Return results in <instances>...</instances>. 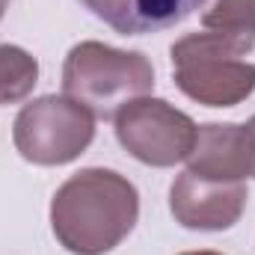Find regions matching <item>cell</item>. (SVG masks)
<instances>
[{"label": "cell", "instance_id": "1", "mask_svg": "<svg viewBox=\"0 0 255 255\" xmlns=\"http://www.w3.org/2000/svg\"><path fill=\"white\" fill-rule=\"evenodd\" d=\"M139 220V193L116 169L89 166L63 181L51 199V229L65 253H113Z\"/></svg>", "mask_w": 255, "mask_h": 255}, {"label": "cell", "instance_id": "4", "mask_svg": "<svg viewBox=\"0 0 255 255\" xmlns=\"http://www.w3.org/2000/svg\"><path fill=\"white\" fill-rule=\"evenodd\" d=\"M95 139V116L68 95H42L21 107L12 142L27 163L63 166L77 160Z\"/></svg>", "mask_w": 255, "mask_h": 255}, {"label": "cell", "instance_id": "13", "mask_svg": "<svg viewBox=\"0 0 255 255\" xmlns=\"http://www.w3.org/2000/svg\"><path fill=\"white\" fill-rule=\"evenodd\" d=\"M6 3H9V0H0V18H3V12H6Z\"/></svg>", "mask_w": 255, "mask_h": 255}, {"label": "cell", "instance_id": "8", "mask_svg": "<svg viewBox=\"0 0 255 255\" xmlns=\"http://www.w3.org/2000/svg\"><path fill=\"white\" fill-rule=\"evenodd\" d=\"M98 21L122 36H145L187 21L205 0H80Z\"/></svg>", "mask_w": 255, "mask_h": 255}, {"label": "cell", "instance_id": "7", "mask_svg": "<svg viewBox=\"0 0 255 255\" xmlns=\"http://www.w3.org/2000/svg\"><path fill=\"white\" fill-rule=\"evenodd\" d=\"M187 172L211 181H244L253 175V142L247 125L208 122L199 125Z\"/></svg>", "mask_w": 255, "mask_h": 255}, {"label": "cell", "instance_id": "6", "mask_svg": "<svg viewBox=\"0 0 255 255\" xmlns=\"http://www.w3.org/2000/svg\"><path fill=\"white\" fill-rule=\"evenodd\" d=\"M247 199L244 181H211L181 172L169 190V211L190 232H226L244 217Z\"/></svg>", "mask_w": 255, "mask_h": 255}, {"label": "cell", "instance_id": "11", "mask_svg": "<svg viewBox=\"0 0 255 255\" xmlns=\"http://www.w3.org/2000/svg\"><path fill=\"white\" fill-rule=\"evenodd\" d=\"M247 130H250V142H253V178H255V116L247 122Z\"/></svg>", "mask_w": 255, "mask_h": 255}, {"label": "cell", "instance_id": "5", "mask_svg": "<svg viewBox=\"0 0 255 255\" xmlns=\"http://www.w3.org/2000/svg\"><path fill=\"white\" fill-rule=\"evenodd\" d=\"M116 139L128 154L145 166H175L187 160L196 145L199 125L163 98H136L116 116Z\"/></svg>", "mask_w": 255, "mask_h": 255}, {"label": "cell", "instance_id": "12", "mask_svg": "<svg viewBox=\"0 0 255 255\" xmlns=\"http://www.w3.org/2000/svg\"><path fill=\"white\" fill-rule=\"evenodd\" d=\"M181 255H223V253H214V250H196V253H181Z\"/></svg>", "mask_w": 255, "mask_h": 255}, {"label": "cell", "instance_id": "3", "mask_svg": "<svg viewBox=\"0 0 255 255\" xmlns=\"http://www.w3.org/2000/svg\"><path fill=\"white\" fill-rule=\"evenodd\" d=\"M175 86L205 107H238L255 92V63L217 33H187L172 48Z\"/></svg>", "mask_w": 255, "mask_h": 255}, {"label": "cell", "instance_id": "2", "mask_svg": "<svg viewBox=\"0 0 255 255\" xmlns=\"http://www.w3.org/2000/svg\"><path fill=\"white\" fill-rule=\"evenodd\" d=\"M154 89V68L139 51L104 42H80L63 63V95L83 104L95 119H113L125 104Z\"/></svg>", "mask_w": 255, "mask_h": 255}, {"label": "cell", "instance_id": "10", "mask_svg": "<svg viewBox=\"0 0 255 255\" xmlns=\"http://www.w3.org/2000/svg\"><path fill=\"white\" fill-rule=\"evenodd\" d=\"M39 83V63L18 45H0V104L24 101Z\"/></svg>", "mask_w": 255, "mask_h": 255}, {"label": "cell", "instance_id": "9", "mask_svg": "<svg viewBox=\"0 0 255 255\" xmlns=\"http://www.w3.org/2000/svg\"><path fill=\"white\" fill-rule=\"evenodd\" d=\"M202 27L250 54L255 45V0H211L202 12Z\"/></svg>", "mask_w": 255, "mask_h": 255}]
</instances>
